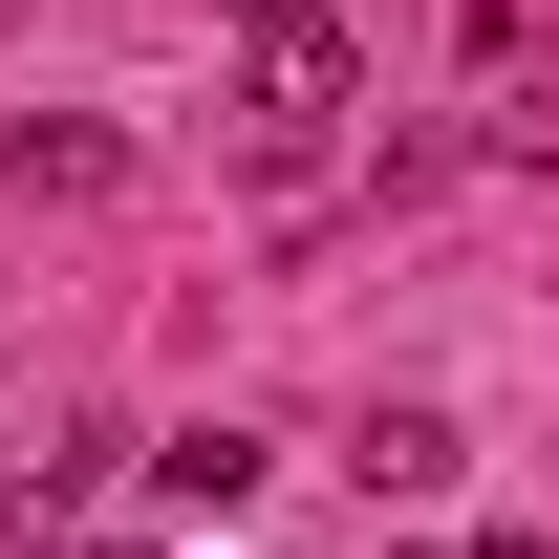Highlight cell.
I'll use <instances>...</instances> for the list:
<instances>
[{"mask_svg": "<svg viewBox=\"0 0 559 559\" xmlns=\"http://www.w3.org/2000/svg\"><path fill=\"white\" fill-rule=\"evenodd\" d=\"M345 474L388 495V516H430V495L474 474V430H452V409H366V430H345Z\"/></svg>", "mask_w": 559, "mask_h": 559, "instance_id": "obj_1", "label": "cell"}, {"mask_svg": "<svg viewBox=\"0 0 559 559\" xmlns=\"http://www.w3.org/2000/svg\"><path fill=\"white\" fill-rule=\"evenodd\" d=\"M0 173H22V194H108L130 151H108V130H44V108H22V130H0Z\"/></svg>", "mask_w": 559, "mask_h": 559, "instance_id": "obj_2", "label": "cell"}, {"mask_svg": "<svg viewBox=\"0 0 559 559\" xmlns=\"http://www.w3.org/2000/svg\"><path fill=\"white\" fill-rule=\"evenodd\" d=\"M151 474L194 495V516H237V495H259V474H280V452H259V430H173V452H151Z\"/></svg>", "mask_w": 559, "mask_h": 559, "instance_id": "obj_3", "label": "cell"}, {"mask_svg": "<svg viewBox=\"0 0 559 559\" xmlns=\"http://www.w3.org/2000/svg\"><path fill=\"white\" fill-rule=\"evenodd\" d=\"M237 22H323V0H237Z\"/></svg>", "mask_w": 559, "mask_h": 559, "instance_id": "obj_4", "label": "cell"}, {"mask_svg": "<svg viewBox=\"0 0 559 559\" xmlns=\"http://www.w3.org/2000/svg\"><path fill=\"white\" fill-rule=\"evenodd\" d=\"M474 559H559V538H474Z\"/></svg>", "mask_w": 559, "mask_h": 559, "instance_id": "obj_5", "label": "cell"}, {"mask_svg": "<svg viewBox=\"0 0 559 559\" xmlns=\"http://www.w3.org/2000/svg\"><path fill=\"white\" fill-rule=\"evenodd\" d=\"M86 559H151V538H86Z\"/></svg>", "mask_w": 559, "mask_h": 559, "instance_id": "obj_6", "label": "cell"}, {"mask_svg": "<svg viewBox=\"0 0 559 559\" xmlns=\"http://www.w3.org/2000/svg\"><path fill=\"white\" fill-rule=\"evenodd\" d=\"M388 559H430V538H388ZM452 559H474V538H452Z\"/></svg>", "mask_w": 559, "mask_h": 559, "instance_id": "obj_7", "label": "cell"}]
</instances>
